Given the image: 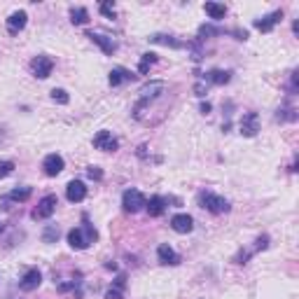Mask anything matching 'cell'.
Masks as SVG:
<instances>
[{"label": "cell", "instance_id": "cell-1", "mask_svg": "<svg viewBox=\"0 0 299 299\" xmlns=\"http://www.w3.org/2000/svg\"><path fill=\"white\" fill-rule=\"evenodd\" d=\"M96 238H98V232L94 229V224L86 222V215H85V224L68 232V246L73 250H86Z\"/></svg>", "mask_w": 299, "mask_h": 299}, {"label": "cell", "instance_id": "cell-2", "mask_svg": "<svg viewBox=\"0 0 299 299\" xmlns=\"http://www.w3.org/2000/svg\"><path fill=\"white\" fill-rule=\"evenodd\" d=\"M164 91H166V82H161V80H154V82H148V85L143 86V89H140L138 94V103H136V106H133V117H138L140 115V110H143V107L148 106V103H152V101H157V98L161 96V94H164Z\"/></svg>", "mask_w": 299, "mask_h": 299}, {"label": "cell", "instance_id": "cell-3", "mask_svg": "<svg viewBox=\"0 0 299 299\" xmlns=\"http://www.w3.org/2000/svg\"><path fill=\"white\" fill-rule=\"evenodd\" d=\"M199 203H201V208H206L208 213L213 215H222V213H229V201L220 196V194H213V192H201L199 194Z\"/></svg>", "mask_w": 299, "mask_h": 299}, {"label": "cell", "instance_id": "cell-4", "mask_svg": "<svg viewBox=\"0 0 299 299\" xmlns=\"http://www.w3.org/2000/svg\"><path fill=\"white\" fill-rule=\"evenodd\" d=\"M122 208L127 211V213H138L145 208V196L143 192L138 190H127V192L122 194Z\"/></svg>", "mask_w": 299, "mask_h": 299}, {"label": "cell", "instance_id": "cell-5", "mask_svg": "<svg viewBox=\"0 0 299 299\" xmlns=\"http://www.w3.org/2000/svg\"><path fill=\"white\" fill-rule=\"evenodd\" d=\"M56 206H59L56 194H47V196H43V199L38 201V208L33 211V220H47V217H52L54 211H56Z\"/></svg>", "mask_w": 299, "mask_h": 299}, {"label": "cell", "instance_id": "cell-6", "mask_svg": "<svg viewBox=\"0 0 299 299\" xmlns=\"http://www.w3.org/2000/svg\"><path fill=\"white\" fill-rule=\"evenodd\" d=\"M241 136H246V138H255L257 131H259V115L257 112H246L243 117H241Z\"/></svg>", "mask_w": 299, "mask_h": 299}, {"label": "cell", "instance_id": "cell-7", "mask_svg": "<svg viewBox=\"0 0 299 299\" xmlns=\"http://www.w3.org/2000/svg\"><path fill=\"white\" fill-rule=\"evenodd\" d=\"M31 70L38 80H47L54 70V61L49 59V56H35L33 64H31Z\"/></svg>", "mask_w": 299, "mask_h": 299}, {"label": "cell", "instance_id": "cell-8", "mask_svg": "<svg viewBox=\"0 0 299 299\" xmlns=\"http://www.w3.org/2000/svg\"><path fill=\"white\" fill-rule=\"evenodd\" d=\"M94 148L96 150H103V152H115L119 148V140L110 133V131H98L96 136H94Z\"/></svg>", "mask_w": 299, "mask_h": 299}, {"label": "cell", "instance_id": "cell-9", "mask_svg": "<svg viewBox=\"0 0 299 299\" xmlns=\"http://www.w3.org/2000/svg\"><path fill=\"white\" fill-rule=\"evenodd\" d=\"M43 169H44V175H49V178H56L59 173L65 169V161L61 154H47L43 161Z\"/></svg>", "mask_w": 299, "mask_h": 299}, {"label": "cell", "instance_id": "cell-10", "mask_svg": "<svg viewBox=\"0 0 299 299\" xmlns=\"http://www.w3.org/2000/svg\"><path fill=\"white\" fill-rule=\"evenodd\" d=\"M86 38H89L91 43H96L98 47L103 49V54H107V56H112V54L117 52V43H115L110 35H106V33H94V31H91Z\"/></svg>", "mask_w": 299, "mask_h": 299}, {"label": "cell", "instance_id": "cell-11", "mask_svg": "<svg viewBox=\"0 0 299 299\" xmlns=\"http://www.w3.org/2000/svg\"><path fill=\"white\" fill-rule=\"evenodd\" d=\"M65 199L70 203H80L86 199V187L82 180H70L65 187Z\"/></svg>", "mask_w": 299, "mask_h": 299}, {"label": "cell", "instance_id": "cell-12", "mask_svg": "<svg viewBox=\"0 0 299 299\" xmlns=\"http://www.w3.org/2000/svg\"><path fill=\"white\" fill-rule=\"evenodd\" d=\"M40 283H43V274H40L38 269H28V271L23 274V278L19 280V288H21L23 292H33V290L40 288Z\"/></svg>", "mask_w": 299, "mask_h": 299}, {"label": "cell", "instance_id": "cell-13", "mask_svg": "<svg viewBox=\"0 0 299 299\" xmlns=\"http://www.w3.org/2000/svg\"><path fill=\"white\" fill-rule=\"evenodd\" d=\"M171 227H173V232H178V234H190V232L194 229L192 215H187V213L173 215V217H171Z\"/></svg>", "mask_w": 299, "mask_h": 299}, {"label": "cell", "instance_id": "cell-14", "mask_svg": "<svg viewBox=\"0 0 299 299\" xmlns=\"http://www.w3.org/2000/svg\"><path fill=\"white\" fill-rule=\"evenodd\" d=\"M280 21H283V10H276V12H271V14H267V17H262V19H257L255 28L262 33H269V31H274V26Z\"/></svg>", "mask_w": 299, "mask_h": 299}, {"label": "cell", "instance_id": "cell-15", "mask_svg": "<svg viewBox=\"0 0 299 299\" xmlns=\"http://www.w3.org/2000/svg\"><path fill=\"white\" fill-rule=\"evenodd\" d=\"M26 21H28V14L23 10L12 12L10 19H7V31H10V35H17L19 31H23V28H26Z\"/></svg>", "mask_w": 299, "mask_h": 299}, {"label": "cell", "instance_id": "cell-16", "mask_svg": "<svg viewBox=\"0 0 299 299\" xmlns=\"http://www.w3.org/2000/svg\"><path fill=\"white\" fill-rule=\"evenodd\" d=\"M157 257H159L161 264H180V255H178L169 243H161V246L157 248Z\"/></svg>", "mask_w": 299, "mask_h": 299}, {"label": "cell", "instance_id": "cell-17", "mask_svg": "<svg viewBox=\"0 0 299 299\" xmlns=\"http://www.w3.org/2000/svg\"><path fill=\"white\" fill-rule=\"evenodd\" d=\"M133 80H136V75L127 68H112L110 70V86H119L124 82H133Z\"/></svg>", "mask_w": 299, "mask_h": 299}, {"label": "cell", "instance_id": "cell-18", "mask_svg": "<svg viewBox=\"0 0 299 299\" xmlns=\"http://www.w3.org/2000/svg\"><path fill=\"white\" fill-rule=\"evenodd\" d=\"M145 208H148L150 217H159L166 211V199H161V196L154 194V196H150V201H145Z\"/></svg>", "mask_w": 299, "mask_h": 299}, {"label": "cell", "instance_id": "cell-19", "mask_svg": "<svg viewBox=\"0 0 299 299\" xmlns=\"http://www.w3.org/2000/svg\"><path fill=\"white\" fill-rule=\"evenodd\" d=\"M203 12H206L213 21H222L224 17H227V7H224L222 2H206V5H203Z\"/></svg>", "mask_w": 299, "mask_h": 299}, {"label": "cell", "instance_id": "cell-20", "mask_svg": "<svg viewBox=\"0 0 299 299\" xmlns=\"http://www.w3.org/2000/svg\"><path fill=\"white\" fill-rule=\"evenodd\" d=\"M203 80H206V82H211V85L222 86V85H227V82L232 80V73H229V70H208V73L203 75Z\"/></svg>", "mask_w": 299, "mask_h": 299}, {"label": "cell", "instance_id": "cell-21", "mask_svg": "<svg viewBox=\"0 0 299 299\" xmlns=\"http://www.w3.org/2000/svg\"><path fill=\"white\" fill-rule=\"evenodd\" d=\"M148 40H150V43H154V44H164V47H173V49H180V47H185V44H182L180 40H175L173 35H161V33H154V35H150Z\"/></svg>", "mask_w": 299, "mask_h": 299}, {"label": "cell", "instance_id": "cell-22", "mask_svg": "<svg viewBox=\"0 0 299 299\" xmlns=\"http://www.w3.org/2000/svg\"><path fill=\"white\" fill-rule=\"evenodd\" d=\"M31 194H33V187H17V190H12L10 194H7V199H12V201H28L31 199Z\"/></svg>", "mask_w": 299, "mask_h": 299}, {"label": "cell", "instance_id": "cell-23", "mask_svg": "<svg viewBox=\"0 0 299 299\" xmlns=\"http://www.w3.org/2000/svg\"><path fill=\"white\" fill-rule=\"evenodd\" d=\"M154 64H157V54H152V52L143 54V56H140V64H138V73L140 75H148L150 73V65H154Z\"/></svg>", "mask_w": 299, "mask_h": 299}, {"label": "cell", "instance_id": "cell-24", "mask_svg": "<svg viewBox=\"0 0 299 299\" xmlns=\"http://www.w3.org/2000/svg\"><path fill=\"white\" fill-rule=\"evenodd\" d=\"M70 21H73L75 26H85V23L89 21V12H86L85 7H73V10H70Z\"/></svg>", "mask_w": 299, "mask_h": 299}, {"label": "cell", "instance_id": "cell-25", "mask_svg": "<svg viewBox=\"0 0 299 299\" xmlns=\"http://www.w3.org/2000/svg\"><path fill=\"white\" fill-rule=\"evenodd\" d=\"M56 238H59V227H56V224L44 227V232H43V241H44V243H56Z\"/></svg>", "mask_w": 299, "mask_h": 299}, {"label": "cell", "instance_id": "cell-26", "mask_svg": "<svg viewBox=\"0 0 299 299\" xmlns=\"http://www.w3.org/2000/svg\"><path fill=\"white\" fill-rule=\"evenodd\" d=\"M276 119L278 122H295L297 119V110L295 107H283V110H278Z\"/></svg>", "mask_w": 299, "mask_h": 299}, {"label": "cell", "instance_id": "cell-27", "mask_svg": "<svg viewBox=\"0 0 299 299\" xmlns=\"http://www.w3.org/2000/svg\"><path fill=\"white\" fill-rule=\"evenodd\" d=\"M52 98H54V103H59V106H68V101H70L65 89H52Z\"/></svg>", "mask_w": 299, "mask_h": 299}, {"label": "cell", "instance_id": "cell-28", "mask_svg": "<svg viewBox=\"0 0 299 299\" xmlns=\"http://www.w3.org/2000/svg\"><path fill=\"white\" fill-rule=\"evenodd\" d=\"M98 10H101V14H103V17H107V19H115V5H112V2H101V5H98Z\"/></svg>", "mask_w": 299, "mask_h": 299}, {"label": "cell", "instance_id": "cell-29", "mask_svg": "<svg viewBox=\"0 0 299 299\" xmlns=\"http://www.w3.org/2000/svg\"><path fill=\"white\" fill-rule=\"evenodd\" d=\"M10 173H14V161H10V159L0 161V178H7Z\"/></svg>", "mask_w": 299, "mask_h": 299}, {"label": "cell", "instance_id": "cell-30", "mask_svg": "<svg viewBox=\"0 0 299 299\" xmlns=\"http://www.w3.org/2000/svg\"><path fill=\"white\" fill-rule=\"evenodd\" d=\"M86 175H89L91 180H103V171H101L98 166H89V169H86Z\"/></svg>", "mask_w": 299, "mask_h": 299}, {"label": "cell", "instance_id": "cell-31", "mask_svg": "<svg viewBox=\"0 0 299 299\" xmlns=\"http://www.w3.org/2000/svg\"><path fill=\"white\" fill-rule=\"evenodd\" d=\"M106 299H124V292H122V290H117V288H110L106 292Z\"/></svg>", "mask_w": 299, "mask_h": 299}, {"label": "cell", "instance_id": "cell-32", "mask_svg": "<svg viewBox=\"0 0 299 299\" xmlns=\"http://www.w3.org/2000/svg\"><path fill=\"white\" fill-rule=\"evenodd\" d=\"M112 288H117V290L124 292V288H127V276H124V274H119V276L115 278V285H112Z\"/></svg>", "mask_w": 299, "mask_h": 299}, {"label": "cell", "instance_id": "cell-33", "mask_svg": "<svg viewBox=\"0 0 299 299\" xmlns=\"http://www.w3.org/2000/svg\"><path fill=\"white\" fill-rule=\"evenodd\" d=\"M194 94L199 98H203L206 96V85H203V82H196V85H194Z\"/></svg>", "mask_w": 299, "mask_h": 299}, {"label": "cell", "instance_id": "cell-34", "mask_svg": "<svg viewBox=\"0 0 299 299\" xmlns=\"http://www.w3.org/2000/svg\"><path fill=\"white\" fill-rule=\"evenodd\" d=\"M264 248H269V236H259L257 238V250H264Z\"/></svg>", "mask_w": 299, "mask_h": 299}, {"label": "cell", "instance_id": "cell-35", "mask_svg": "<svg viewBox=\"0 0 299 299\" xmlns=\"http://www.w3.org/2000/svg\"><path fill=\"white\" fill-rule=\"evenodd\" d=\"M68 290H75V280H70V283H61V285H59V292H68Z\"/></svg>", "mask_w": 299, "mask_h": 299}, {"label": "cell", "instance_id": "cell-36", "mask_svg": "<svg viewBox=\"0 0 299 299\" xmlns=\"http://www.w3.org/2000/svg\"><path fill=\"white\" fill-rule=\"evenodd\" d=\"M201 112L203 115H208V112H211V103H201Z\"/></svg>", "mask_w": 299, "mask_h": 299}, {"label": "cell", "instance_id": "cell-37", "mask_svg": "<svg viewBox=\"0 0 299 299\" xmlns=\"http://www.w3.org/2000/svg\"><path fill=\"white\" fill-rule=\"evenodd\" d=\"M0 232H2V224H0Z\"/></svg>", "mask_w": 299, "mask_h": 299}]
</instances>
